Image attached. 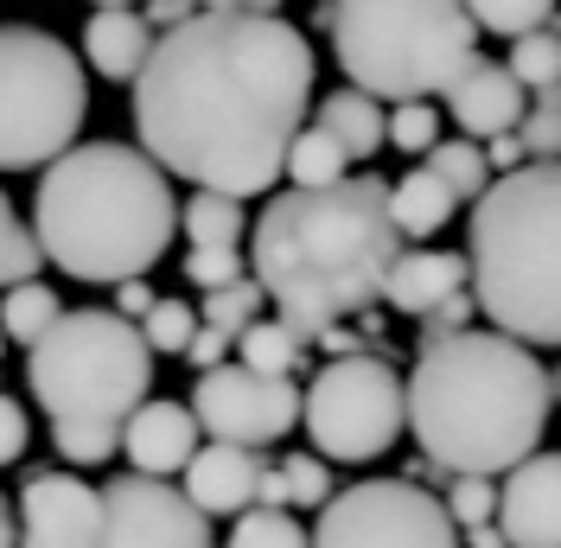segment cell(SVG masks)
I'll list each match as a JSON object with an SVG mask.
<instances>
[{"label": "cell", "instance_id": "cell-15", "mask_svg": "<svg viewBox=\"0 0 561 548\" xmlns=\"http://www.w3.org/2000/svg\"><path fill=\"white\" fill-rule=\"evenodd\" d=\"M198 446H205V427H198L192 402H140L122 427V453L140 479H185Z\"/></svg>", "mask_w": 561, "mask_h": 548}, {"label": "cell", "instance_id": "cell-12", "mask_svg": "<svg viewBox=\"0 0 561 548\" xmlns=\"http://www.w3.org/2000/svg\"><path fill=\"white\" fill-rule=\"evenodd\" d=\"M103 543L108 548H217L210 516L173 479H108L103 484Z\"/></svg>", "mask_w": 561, "mask_h": 548}, {"label": "cell", "instance_id": "cell-33", "mask_svg": "<svg viewBox=\"0 0 561 548\" xmlns=\"http://www.w3.org/2000/svg\"><path fill=\"white\" fill-rule=\"evenodd\" d=\"M389 147H396V153H434V147H440V109L434 103H396L389 109Z\"/></svg>", "mask_w": 561, "mask_h": 548}, {"label": "cell", "instance_id": "cell-16", "mask_svg": "<svg viewBox=\"0 0 561 548\" xmlns=\"http://www.w3.org/2000/svg\"><path fill=\"white\" fill-rule=\"evenodd\" d=\"M447 115H454L459 128H466V140L517 135V128H524V115H529L517 70L479 58V65H472V70H466V77L454 83V90H447Z\"/></svg>", "mask_w": 561, "mask_h": 548}, {"label": "cell", "instance_id": "cell-22", "mask_svg": "<svg viewBox=\"0 0 561 548\" xmlns=\"http://www.w3.org/2000/svg\"><path fill=\"white\" fill-rule=\"evenodd\" d=\"M179 230H185L192 249H237L255 224L243 217V198H230V192H192L179 205Z\"/></svg>", "mask_w": 561, "mask_h": 548}, {"label": "cell", "instance_id": "cell-42", "mask_svg": "<svg viewBox=\"0 0 561 548\" xmlns=\"http://www.w3.org/2000/svg\"><path fill=\"white\" fill-rule=\"evenodd\" d=\"M485 160H491V172H497V179H504V172H524V167H529L524 135H497V140H485Z\"/></svg>", "mask_w": 561, "mask_h": 548}, {"label": "cell", "instance_id": "cell-23", "mask_svg": "<svg viewBox=\"0 0 561 548\" xmlns=\"http://www.w3.org/2000/svg\"><path fill=\"white\" fill-rule=\"evenodd\" d=\"M351 153L339 147V140L325 135V128H300V140L287 147V185L294 192H325V185H345L351 179Z\"/></svg>", "mask_w": 561, "mask_h": 548}, {"label": "cell", "instance_id": "cell-34", "mask_svg": "<svg viewBox=\"0 0 561 548\" xmlns=\"http://www.w3.org/2000/svg\"><path fill=\"white\" fill-rule=\"evenodd\" d=\"M280 472H287V491H294L300 511H325V504L339 498V491H332V459H319V453H287Z\"/></svg>", "mask_w": 561, "mask_h": 548}, {"label": "cell", "instance_id": "cell-18", "mask_svg": "<svg viewBox=\"0 0 561 548\" xmlns=\"http://www.w3.org/2000/svg\"><path fill=\"white\" fill-rule=\"evenodd\" d=\"M466 281H472V262L454 255V249H402L383 281V300L402 319H427V312L447 307L454 294H466Z\"/></svg>", "mask_w": 561, "mask_h": 548}, {"label": "cell", "instance_id": "cell-27", "mask_svg": "<svg viewBox=\"0 0 561 548\" xmlns=\"http://www.w3.org/2000/svg\"><path fill=\"white\" fill-rule=\"evenodd\" d=\"M556 7L561 0H466V13L497 38H529L542 26H556Z\"/></svg>", "mask_w": 561, "mask_h": 548}, {"label": "cell", "instance_id": "cell-45", "mask_svg": "<svg viewBox=\"0 0 561 548\" xmlns=\"http://www.w3.org/2000/svg\"><path fill=\"white\" fill-rule=\"evenodd\" d=\"M466 548H511V543H504L497 523H485V529H466Z\"/></svg>", "mask_w": 561, "mask_h": 548}, {"label": "cell", "instance_id": "cell-48", "mask_svg": "<svg viewBox=\"0 0 561 548\" xmlns=\"http://www.w3.org/2000/svg\"><path fill=\"white\" fill-rule=\"evenodd\" d=\"M319 13H332V0H319Z\"/></svg>", "mask_w": 561, "mask_h": 548}, {"label": "cell", "instance_id": "cell-20", "mask_svg": "<svg viewBox=\"0 0 561 548\" xmlns=\"http://www.w3.org/2000/svg\"><path fill=\"white\" fill-rule=\"evenodd\" d=\"M454 210H459V198L447 192V179H440V172H427V167L402 172V179L389 185V217H396L402 242H409V237H415V242L440 237V230L454 224Z\"/></svg>", "mask_w": 561, "mask_h": 548}, {"label": "cell", "instance_id": "cell-44", "mask_svg": "<svg viewBox=\"0 0 561 548\" xmlns=\"http://www.w3.org/2000/svg\"><path fill=\"white\" fill-rule=\"evenodd\" d=\"M255 504H262V511H294V491H287V472H280V466H268V472H262Z\"/></svg>", "mask_w": 561, "mask_h": 548}, {"label": "cell", "instance_id": "cell-4", "mask_svg": "<svg viewBox=\"0 0 561 548\" xmlns=\"http://www.w3.org/2000/svg\"><path fill=\"white\" fill-rule=\"evenodd\" d=\"M173 172L147 147L90 140L51 160L33 198V237L45 262L90 287L140 281L173 249Z\"/></svg>", "mask_w": 561, "mask_h": 548}, {"label": "cell", "instance_id": "cell-10", "mask_svg": "<svg viewBox=\"0 0 561 548\" xmlns=\"http://www.w3.org/2000/svg\"><path fill=\"white\" fill-rule=\"evenodd\" d=\"M459 523L447 498L415 479H364L345 484L313 523V548H459Z\"/></svg>", "mask_w": 561, "mask_h": 548}, {"label": "cell", "instance_id": "cell-2", "mask_svg": "<svg viewBox=\"0 0 561 548\" xmlns=\"http://www.w3.org/2000/svg\"><path fill=\"white\" fill-rule=\"evenodd\" d=\"M402 255L383 179H345L325 192H280L249 230V274L300 339H325L339 319L370 312Z\"/></svg>", "mask_w": 561, "mask_h": 548}, {"label": "cell", "instance_id": "cell-11", "mask_svg": "<svg viewBox=\"0 0 561 548\" xmlns=\"http://www.w3.org/2000/svg\"><path fill=\"white\" fill-rule=\"evenodd\" d=\"M192 414H198V427L210 441L262 453V446H275L280 434L300 427L307 389H294V377H262L249 364H217L192 389Z\"/></svg>", "mask_w": 561, "mask_h": 548}, {"label": "cell", "instance_id": "cell-40", "mask_svg": "<svg viewBox=\"0 0 561 548\" xmlns=\"http://www.w3.org/2000/svg\"><path fill=\"white\" fill-rule=\"evenodd\" d=\"M472 312H479V300H472V294H454L440 312H427V332H421V339H454V332H472Z\"/></svg>", "mask_w": 561, "mask_h": 548}, {"label": "cell", "instance_id": "cell-28", "mask_svg": "<svg viewBox=\"0 0 561 548\" xmlns=\"http://www.w3.org/2000/svg\"><path fill=\"white\" fill-rule=\"evenodd\" d=\"M38 269H45V249H38V237L20 224V210L0 192V294L20 287V281H38Z\"/></svg>", "mask_w": 561, "mask_h": 548}, {"label": "cell", "instance_id": "cell-17", "mask_svg": "<svg viewBox=\"0 0 561 548\" xmlns=\"http://www.w3.org/2000/svg\"><path fill=\"white\" fill-rule=\"evenodd\" d=\"M262 472H268L262 453L210 441V446H198V459L185 466V498H192L205 516H243V511H255Z\"/></svg>", "mask_w": 561, "mask_h": 548}, {"label": "cell", "instance_id": "cell-14", "mask_svg": "<svg viewBox=\"0 0 561 548\" xmlns=\"http://www.w3.org/2000/svg\"><path fill=\"white\" fill-rule=\"evenodd\" d=\"M497 529L511 548H561V453H536L497 479Z\"/></svg>", "mask_w": 561, "mask_h": 548}, {"label": "cell", "instance_id": "cell-41", "mask_svg": "<svg viewBox=\"0 0 561 548\" xmlns=\"http://www.w3.org/2000/svg\"><path fill=\"white\" fill-rule=\"evenodd\" d=\"M230 332H217V326H205V332H198V339H192V351H185V364H198V377H205V370H217V364H230Z\"/></svg>", "mask_w": 561, "mask_h": 548}, {"label": "cell", "instance_id": "cell-37", "mask_svg": "<svg viewBox=\"0 0 561 548\" xmlns=\"http://www.w3.org/2000/svg\"><path fill=\"white\" fill-rule=\"evenodd\" d=\"M51 446L65 466H103L122 453V434L115 427H51Z\"/></svg>", "mask_w": 561, "mask_h": 548}, {"label": "cell", "instance_id": "cell-43", "mask_svg": "<svg viewBox=\"0 0 561 548\" xmlns=\"http://www.w3.org/2000/svg\"><path fill=\"white\" fill-rule=\"evenodd\" d=\"M160 307V294H153V287H147V281H122V287H115V312H122V319H147V312Z\"/></svg>", "mask_w": 561, "mask_h": 548}, {"label": "cell", "instance_id": "cell-6", "mask_svg": "<svg viewBox=\"0 0 561 548\" xmlns=\"http://www.w3.org/2000/svg\"><path fill=\"white\" fill-rule=\"evenodd\" d=\"M325 26L351 90L377 103L447 96L479 65V20L466 0H332Z\"/></svg>", "mask_w": 561, "mask_h": 548}, {"label": "cell", "instance_id": "cell-25", "mask_svg": "<svg viewBox=\"0 0 561 548\" xmlns=\"http://www.w3.org/2000/svg\"><path fill=\"white\" fill-rule=\"evenodd\" d=\"M307 357V339L287 326V319H255L243 339H237V364L262 370V377H294Z\"/></svg>", "mask_w": 561, "mask_h": 548}, {"label": "cell", "instance_id": "cell-32", "mask_svg": "<svg viewBox=\"0 0 561 548\" xmlns=\"http://www.w3.org/2000/svg\"><path fill=\"white\" fill-rule=\"evenodd\" d=\"M140 332H147V344H153V357H185L192 339L205 332V312H192L185 300H160V307L140 319Z\"/></svg>", "mask_w": 561, "mask_h": 548}, {"label": "cell", "instance_id": "cell-29", "mask_svg": "<svg viewBox=\"0 0 561 548\" xmlns=\"http://www.w3.org/2000/svg\"><path fill=\"white\" fill-rule=\"evenodd\" d=\"M262 281L255 274H243V281H230V287H217V294H205V326H217V332H230V339H243L249 326L262 319Z\"/></svg>", "mask_w": 561, "mask_h": 548}, {"label": "cell", "instance_id": "cell-3", "mask_svg": "<svg viewBox=\"0 0 561 548\" xmlns=\"http://www.w3.org/2000/svg\"><path fill=\"white\" fill-rule=\"evenodd\" d=\"M556 383L542 357L511 332H454L421 339V357L409 370V434L421 441V459H434L454 479H504L549 434Z\"/></svg>", "mask_w": 561, "mask_h": 548}, {"label": "cell", "instance_id": "cell-8", "mask_svg": "<svg viewBox=\"0 0 561 548\" xmlns=\"http://www.w3.org/2000/svg\"><path fill=\"white\" fill-rule=\"evenodd\" d=\"M90 115L83 58L45 26H0V172L65 160Z\"/></svg>", "mask_w": 561, "mask_h": 548}, {"label": "cell", "instance_id": "cell-35", "mask_svg": "<svg viewBox=\"0 0 561 548\" xmlns=\"http://www.w3.org/2000/svg\"><path fill=\"white\" fill-rule=\"evenodd\" d=\"M497 479H454V491H447V516L459 523V536L466 529H485V523H497Z\"/></svg>", "mask_w": 561, "mask_h": 548}, {"label": "cell", "instance_id": "cell-47", "mask_svg": "<svg viewBox=\"0 0 561 548\" xmlns=\"http://www.w3.org/2000/svg\"><path fill=\"white\" fill-rule=\"evenodd\" d=\"M90 7H135V0H90Z\"/></svg>", "mask_w": 561, "mask_h": 548}, {"label": "cell", "instance_id": "cell-46", "mask_svg": "<svg viewBox=\"0 0 561 548\" xmlns=\"http://www.w3.org/2000/svg\"><path fill=\"white\" fill-rule=\"evenodd\" d=\"M0 548H20V523H13V504L0 498Z\"/></svg>", "mask_w": 561, "mask_h": 548}, {"label": "cell", "instance_id": "cell-9", "mask_svg": "<svg viewBox=\"0 0 561 548\" xmlns=\"http://www.w3.org/2000/svg\"><path fill=\"white\" fill-rule=\"evenodd\" d=\"M307 441L332 466H370L409 434V377H396L383 351H351L319 364L307 383Z\"/></svg>", "mask_w": 561, "mask_h": 548}, {"label": "cell", "instance_id": "cell-24", "mask_svg": "<svg viewBox=\"0 0 561 548\" xmlns=\"http://www.w3.org/2000/svg\"><path fill=\"white\" fill-rule=\"evenodd\" d=\"M58 319H65V307H58V294H51L45 281H20V287L0 294V332L13 344H26V351H33Z\"/></svg>", "mask_w": 561, "mask_h": 548}, {"label": "cell", "instance_id": "cell-21", "mask_svg": "<svg viewBox=\"0 0 561 548\" xmlns=\"http://www.w3.org/2000/svg\"><path fill=\"white\" fill-rule=\"evenodd\" d=\"M313 122L345 147L351 160H370L377 147H389V115H383V103L364 96V90H332V96H319Z\"/></svg>", "mask_w": 561, "mask_h": 548}, {"label": "cell", "instance_id": "cell-39", "mask_svg": "<svg viewBox=\"0 0 561 548\" xmlns=\"http://www.w3.org/2000/svg\"><path fill=\"white\" fill-rule=\"evenodd\" d=\"M26 441H33V421L13 396H0V466H20L26 459Z\"/></svg>", "mask_w": 561, "mask_h": 548}, {"label": "cell", "instance_id": "cell-38", "mask_svg": "<svg viewBox=\"0 0 561 548\" xmlns=\"http://www.w3.org/2000/svg\"><path fill=\"white\" fill-rule=\"evenodd\" d=\"M185 281L205 287V294L243 281V249H192V255H185Z\"/></svg>", "mask_w": 561, "mask_h": 548}, {"label": "cell", "instance_id": "cell-1", "mask_svg": "<svg viewBox=\"0 0 561 548\" xmlns=\"http://www.w3.org/2000/svg\"><path fill=\"white\" fill-rule=\"evenodd\" d=\"M307 115L313 45L280 13H198L160 33L135 77L140 147L198 192H275Z\"/></svg>", "mask_w": 561, "mask_h": 548}, {"label": "cell", "instance_id": "cell-36", "mask_svg": "<svg viewBox=\"0 0 561 548\" xmlns=\"http://www.w3.org/2000/svg\"><path fill=\"white\" fill-rule=\"evenodd\" d=\"M517 135H524L529 160H561V90H542V96L529 103Z\"/></svg>", "mask_w": 561, "mask_h": 548}, {"label": "cell", "instance_id": "cell-7", "mask_svg": "<svg viewBox=\"0 0 561 548\" xmlns=\"http://www.w3.org/2000/svg\"><path fill=\"white\" fill-rule=\"evenodd\" d=\"M26 383L51 427H128L140 402H153V344L135 319L108 307L65 312L26 351Z\"/></svg>", "mask_w": 561, "mask_h": 548}, {"label": "cell", "instance_id": "cell-30", "mask_svg": "<svg viewBox=\"0 0 561 548\" xmlns=\"http://www.w3.org/2000/svg\"><path fill=\"white\" fill-rule=\"evenodd\" d=\"M511 70H517V83L524 90H561V26H542V33H529L511 45Z\"/></svg>", "mask_w": 561, "mask_h": 548}, {"label": "cell", "instance_id": "cell-5", "mask_svg": "<svg viewBox=\"0 0 561 548\" xmlns=\"http://www.w3.org/2000/svg\"><path fill=\"white\" fill-rule=\"evenodd\" d=\"M466 262L472 300L497 332L561 344V160L504 172L472 205Z\"/></svg>", "mask_w": 561, "mask_h": 548}, {"label": "cell", "instance_id": "cell-13", "mask_svg": "<svg viewBox=\"0 0 561 548\" xmlns=\"http://www.w3.org/2000/svg\"><path fill=\"white\" fill-rule=\"evenodd\" d=\"M20 548H108L103 491L70 472H33L20 491Z\"/></svg>", "mask_w": 561, "mask_h": 548}, {"label": "cell", "instance_id": "cell-49", "mask_svg": "<svg viewBox=\"0 0 561 548\" xmlns=\"http://www.w3.org/2000/svg\"><path fill=\"white\" fill-rule=\"evenodd\" d=\"M0 344H7V332H0Z\"/></svg>", "mask_w": 561, "mask_h": 548}, {"label": "cell", "instance_id": "cell-31", "mask_svg": "<svg viewBox=\"0 0 561 548\" xmlns=\"http://www.w3.org/2000/svg\"><path fill=\"white\" fill-rule=\"evenodd\" d=\"M224 548H313V529H300L294 511H243L237 516V529H230V543Z\"/></svg>", "mask_w": 561, "mask_h": 548}, {"label": "cell", "instance_id": "cell-19", "mask_svg": "<svg viewBox=\"0 0 561 548\" xmlns=\"http://www.w3.org/2000/svg\"><path fill=\"white\" fill-rule=\"evenodd\" d=\"M153 20L135 13V7H96L90 26H83V65L108 77V83H135L147 58H153Z\"/></svg>", "mask_w": 561, "mask_h": 548}, {"label": "cell", "instance_id": "cell-26", "mask_svg": "<svg viewBox=\"0 0 561 548\" xmlns=\"http://www.w3.org/2000/svg\"><path fill=\"white\" fill-rule=\"evenodd\" d=\"M427 172H440L447 192H454V198H472V205L497 185V172H491V160H485L479 140H440V147L427 153Z\"/></svg>", "mask_w": 561, "mask_h": 548}]
</instances>
